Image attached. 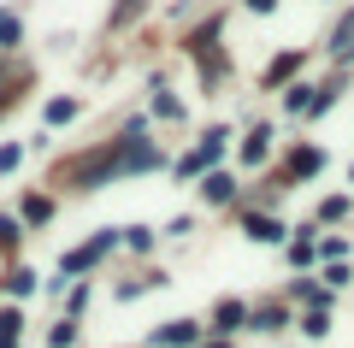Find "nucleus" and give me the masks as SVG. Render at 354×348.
<instances>
[{"instance_id": "obj_5", "label": "nucleus", "mask_w": 354, "mask_h": 348, "mask_svg": "<svg viewBox=\"0 0 354 348\" xmlns=\"http://www.w3.org/2000/svg\"><path fill=\"white\" fill-rule=\"evenodd\" d=\"M236 324H248V307H242V301H218V313H213V331H236Z\"/></svg>"}, {"instance_id": "obj_16", "label": "nucleus", "mask_w": 354, "mask_h": 348, "mask_svg": "<svg viewBox=\"0 0 354 348\" xmlns=\"http://www.w3.org/2000/svg\"><path fill=\"white\" fill-rule=\"evenodd\" d=\"M153 112H160V118H183V100L177 95H153Z\"/></svg>"}, {"instance_id": "obj_9", "label": "nucleus", "mask_w": 354, "mask_h": 348, "mask_svg": "<svg viewBox=\"0 0 354 348\" xmlns=\"http://www.w3.org/2000/svg\"><path fill=\"white\" fill-rule=\"evenodd\" d=\"M201 189H207V201H230V195H236V177H230V172H213Z\"/></svg>"}, {"instance_id": "obj_21", "label": "nucleus", "mask_w": 354, "mask_h": 348, "mask_svg": "<svg viewBox=\"0 0 354 348\" xmlns=\"http://www.w3.org/2000/svg\"><path fill=\"white\" fill-rule=\"evenodd\" d=\"M124 242H130V248H153V230H142V224H130V237H124Z\"/></svg>"}, {"instance_id": "obj_24", "label": "nucleus", "mask_w": 354, "mask_h": 348, "mask_svg": "<svg viewBox=\"0 0 354 348\" xmlns=\"http://www.w3.org/2000/svg\"><path fill=\"white\" fill-rule=\"evenodd\" d=\"M12 237H18V224H12V219H0V242H12Z\"/></svg>"}, {"instance_id": "obj_3", "label": "nucleus", "mask_w": 354, "mask_h": 348, "mask_svg": "<svg viewBox=\"0 0 354 348\" xmlns=\"http://www.w3.org/2000/svg\"><path fill=\"white\" fill-rule=\"evenodd\" d=\"M242 230H248L254 242H290V230H283L278 219H266V212H248V219H242Z\"/></svg>"}, {"instance_id": "obj_26", "label": "nucleus", "mask_w": 354, "mask_h": 348, "mask_svg": "<svg viewBox=\"0 0 354 348\" xmlns=\"http://www.w3.org/2000/svg\"><path fill=\"white\" fill-rule=\"evenodd\" d=\"M201 348H230V342H225V336H218V342H201Z\"/></svg>"}, {"instance_id": "obj_2", "label": "nucleus", "mask_w": 354, "mask_h": 348, "mask_svg": "<svg viewBox=\"0 0 354 348\" xmlns=\"http://www.w3.org/2000/svg\"><path fill=\"white\" fill-rule=\"evenodd\" d=\"M153 342H160V348H189V342H201V324H195V319H171Z\"/></svg>"}, {"instance_id": "obj_18", "label": "nucleus", "mask_w": 354, "mask_h": 348, "mask_svg": "<svg viewBox=\"0 0 354 348\" xmlns=\"http://www.w3.org/2000/svg\"><path fill=\"white\" fill-rule=\"evenodd\" d=\"M6 289H12V295H30V289H36V272H24V266H18V272L6 277Z\"/></svg>"}, {"instance_id": "obj_22", "label": "nucleus", "mask_w": 354, "mask_h": 348, "mask_svg": "<svg viewBox=\"0 0 354 348\" xmlns=\"http://www.w3.org/2000/svg\"><path fill=\"white\" fill-rule=\"evenodd\" d=\"M325 284H330V289H342V284H348V266H342V260H337V266H325Z\"/></svg>"}, {"instance_id": "obj_14", "label": "nucleus", "mask_w": 354, "mask_h": 348, "mask_svg": "<svg viewBox=\"0 0 354 348\" xmlns=\"http://www.w3.org/2000/svg\"><path fill=\"white\" fill-rule=\"evenodd\" d=\"M77 118V100H48V125H71Z\"/></svg>"}, {"instance_id": "obj_19", "label": "nucleus", "mask_w": 354, "mask_h": 348, "mask_svg": "<svg viewBox=\"0 0 354 348\" xmlns=\"http://www.w3.org/2000/svg\"><path fill=\"white\" fill-rule=\"evenodd\" d=\"M195 172H207V160H201V148H195V154H183V160H177V177H195Z\"/></svg>"}, {"instance_id": "obj_8", "label": "nucleus", "mask_w": 354, "mask_h": 348, "mask_svg": "<svg viewBox=\"0 0 354 348\" xmlns=\"http://www.w3.org/2000/svg\"><path fill=\"white\" fill-rule=\"evenodd\" d=\"M248 324H254V331H283L290 313H283V307H260V313H248Z\"/></svg>"}, {"instance_id": "obj_13", "label": "nucleus", "mask_w": 354, "mask_h": 348, "mask_svg": "<svg viewBox=\"0 0 354 348\" xmlns=\"http://www.w3.org/2000/svg\"><path fill=\"white\" fill-rule=\"evenodd\" d=\"M295 301H307V307H330L325 284H295Z\"/></svg>"}, {"instance_id": "obj_6", "label": "nucleus", "mask_w": 354, "mask_h": 348, "mask_svg": "<svg viewBox=\"0 0 354 348\" xmlns=\"http://www.w3.org/2000/svg\"><path fill=\"white\" fill-rule=\"evenodd\" d=\"M18 42H24V18L12 6H0V48H18Z\"/></svg>"}, {"instance_id": "obj_10", "label": "nucleus", "mask_w": 354, "mask_h": 348, "mask_svg": "<svg viewBox=\"0 0 354 348\" xmlns=\"http://www.w3.org/2000/svg\"><path fill=\"white\" fill-rule=\"evenodd\" d=\"M295 65H301V53H283V59H272V65H266V83L278 89L283 77H295Z\"/></svg>"}, {"instance_id": "obj_23", "label": "nucleus", "mask_w": 354, "mask_h": 348, "mask_svg": "<svg viewBox=\"0 0 354 348\" xmlns=\"http://www.w3.org/2000/svg\"><path fill=\"white\" fill-rule=\"evenodd\" d=\"M18 160H24V154H18V142H6V148H0V172H12Z\"/></svg>"}, {"instance_id": "obj_15", "label": "nucleus", "mask_w": 354, "mask_h": 348, "mask_svg": "<svg viewBox=\"0 0 354 348\" xmlns=\"http://www.w3.org/2000/svg\"><path fill=\"white\" fill-rule=\"evenodd\" d=\"M225 136H230V130H207V142H201V160H207V165L225 154Z\"/></svg>"}, {"instance_id": "obj_27", "label": "nucleus", "mask_w": 354, "mask_h": 348, "mask_svg": "<svg viewBox=\"0 0 354 348\" xmlns=\"http://www.w3.org/2000/svg\"><path fill=\"white\" fill-rule=\"evenodd\" d=\"M0 348H6V342H0Z\"/></svg>"}, {"instance_id": "obj_1", "label": "nucleus", "mask_w": 354, "mask_h": 348, "mask_svg": "<svg viewBox=\"0 0 354 348\" xmlns=\"http://www.w3.org/2000/svg\"><path fill=\"white\" fill-rule=\"evenodd\" d=\"M113 242H118V230H101V237L88 242V248H77V254H65V277H71V272H88V266L101 260V254L113 248Z\"/></svg>"}, {"instance_id": "obj_4", "label": "nucleus", "mask_w": 354, "mask_h": 348, "mask_svg": "<svg viewBox=\"0 0 354 348\" xmlns=\"http://www.w3.org/2000/svg\"><path fill=\"white\" fill-rule=\"evenodd\" d=\"M319 172H325V154L319 148H295L290 154V177H319Z\"/></svg>"}, {"instance_id": "obj_11", "label": "nucleus", "mask_w": 354, "mask_h": 348, "mask_svg": "<svg viewBox=\"0 0 354 348\" xmlns=\"http://www.w3.org/2000/svg\"><path fill=\"white\" fill-rule=\"evenodd\" d=\"M313 100H319V95H313V83H295L290 95H283V107H290V112H313Z\"/></svg>"}, {"instance_id": "obj_25", "label": "nucleus", "mask_w": 354, "mask_h": 348, "mask_svg": "<svg viewBox=\"0 0 354 348\" xmlns=\"http://www.w3.org/2000/svg\"><path fill=\"white\" fill-rule=\"evenodd\" d=\"M248 6H254V12H272V6H278V0H248Z\"/></svg>"}, {"instance_id": "obj_17", "label": "nucleus", "mask_w": 354, "mask_h": 348, "mask_svg": "<svg viewBox=\"0 0 354 348\" xmlns=\"http://www.w3.org/2000/svg\"><path fill=\"white\" fill-rule=\"evenodd\" d=\"M342 254H348V242H342V237H325V242H319V260H330V266H337Z\"/></svg>"}, {"instance_id": "obj_12", "label": "nucleus", "mask_w": 354, "mask_h": 348, "mask_svg": "<svg viewBox=\"0 0 354 348\" xmlns=\"http://www.w3.org/2000/svg\"><path fill=\"white\" fill-rule=\"evenodd\" d=\"M301 331H307V336H325V331H330V307H307V313H301Z\"/></svg>"}, {"instance_id": "obj_20", "label": "nucleus", "mask_w": 354, "mask_h": 348, "mask_svg": "<svg viewBox=\"0 0 354 348\" xmlns=\"http://www.w3.org/2000/svg\"><path fill=\"white\" fill-rule=\"evenodd\" d=\"M342 212H348V201H342V195H330V201H319V224H325V219H342Z\"/></svg>"}, {"instance_id": "obj_7", "label": "nucleus", "mask_w": 354, "mask_h": 348, "mask_svg": "<svg viewBox=\"0 0 354 348\" xmlns=\"http://www.w3.org/2000/svg\"><path fill=\"white\" fill-rule=\"evenodd\" d=\"M266 154H272V130H266V125H260V130H254V136H248V142H242V160H248V165H260V160H266Z\"/></svg>"}]
</instances>
